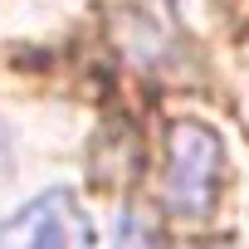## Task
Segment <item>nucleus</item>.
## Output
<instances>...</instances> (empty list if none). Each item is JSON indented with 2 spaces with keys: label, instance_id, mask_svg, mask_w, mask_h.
Segmentation results:
<instances>
[{
  "label": "nucleus",
  "instance_id": "obj_1",
  "mask_svg": "<svg viewBox=\"0 0 249 249\" xmlns=\"http://www.w3.org/2000/svg\"><path fill=\"white\" fill-rule=\"evenodd\" d=\"M225 181V142L205 122L181 117L166 132V205L181 220H205L220 200Z\"/></svg>",
  "mask_w": 249,
  "mask_h": 249
},
{
  "label": "nucleus",
  "instance_id": "obj_2",
  "mask_svg": "<svg viewBox=\"0 0 249 249\" xmlns=\"http://www.w3.org/2000/svg\"><path fill=\"white\" fill-rule=\"evenodd\" d=\"M0 249H93V225L69 191H44L0 225Z\"/></svg>",
  "mask_w": 249,
  "mask_h": 249
},
{
  "label": "nucleus",
  "instance_id": "obj_3",
  "mask_svg": "<svg viewBox=\"0 0 249 249\" xmlns=\"http://www.w3.org/2000/svg\"><path fill=\"white\" fill-rule=\"evenodd\" d=\"M112 249H161V230H157V220L142 215V210H127V215L117 220Z\"/></svg>",
  "mask_w": 249,
  "mask_h": 249
}]
</instances>
